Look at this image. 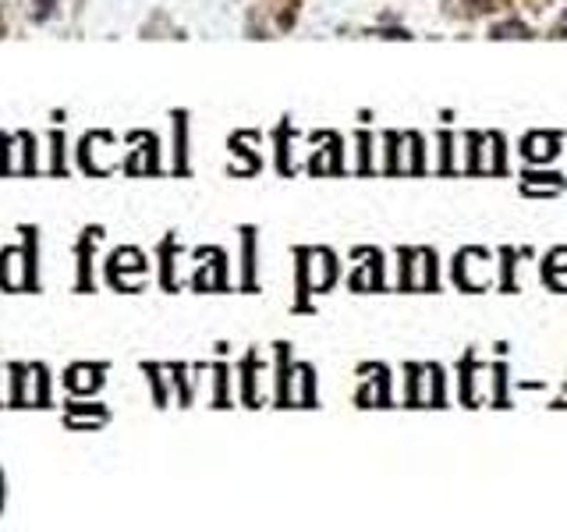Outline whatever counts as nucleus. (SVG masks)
<instances>
[{"instance_id": "f257e3e1", "label": "nucleus", "mask_w": 567, "mask_h": 532, "mask_svg": "<svg viewBox=\"0 0 567 532\" xmlns=\"http://www.w3.org/2000/svg\"><path fill=\"white\" fill-rule=\"evenodd\" d=\"M550 146H553L550 135H532V139H525V156H528V160H546V156L553 153Z\"/></svg>"}, {"instance_id": "f03ea898", "label": "nucleus", "mask_w": 567, "mask_h": 532, "mask_svg": "<svg viewBox=\"0 0 567 532\" xmlns=\"http://www.w3.org/2000/svg\"><path fill=\"white\" fill-rule=\"evenodd\" d=\"M528 29L521 21H503V25H493V39H525Z\"/></svg>"}, {"instance_id": "7ed1b4c3", "label": "nucleus", "mask_w": 567, "mask_h": 532, "mask_svg": "<svg viewBox=\"0 0 567 532\" xmlns=\"http://www.w3.org/2000/svg\"><path fill=\"white\" fill-rule=\"evenodd\" d=\"M468 4H472L475 11H486V7H489V0H468Z\"/></svg>"}, {"instance_id": "20e7f679", "label": "nucleus", "mask_w": 567, "mask_h": 532, "mask_svg": "<svg viewBox=\"0 0 567 532\" xmlns=\"http://www.w3.org/2000/svg\"><path fill=\"white\" fill-rule=\"evenodd\" d=\"M561 29H564V36H567V14H564V21H561Z\"/></svg>"}]
</instances>
